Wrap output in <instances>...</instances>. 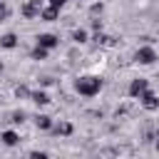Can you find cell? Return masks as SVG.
Returning <instances> with one entry per match:
<instances>
[{
    "instance_id": "52a82bcc",
    "label": "cell",
    "mask_w": 159,
    "mask_h": 159,
    "mask_svg": "<svg viewBox=\"0 0 159 159\" xmlns=\"http://www.w3.org/2000/svg\"><path fill=\"white\" fill-rule=\"evenodd\" d=\"M0 142L5 147H17L20 144V134L15 129H5V132H0Z\"/></svg>"
},
{
    "instance_id": "30bf717a",
    "label": "cell",
    "mask_w": 159,
    "mask_h": 159,
    "mask_svg": "<svg viewBox=\"0 0 159 159\" xmlns=\"http://www.w3.org/2000/svg\"><path fill=\"white\" fill-rule=\"evenodd\" d=\"M35 127L42 129V132H50V129L55 127V122H52V117H47V114H37V117H35Z\"/></svg>"
},
{
    "instance_id": "9a60e30c",
    "label": "cell",
    "mask_w": 159,
    "mask_h": 159,
    "mask_svg": "<svg viewBox=\"0 0 159 159\" xmlns=\"http://www.w3.org/2000/svg\"><path fill=\"white\" fill-rule=\"evenodd\" d=\"M27 119V112H22V109H17V112H12V119L10 122H15V124H22Z\"/></svg>"
},
{
    "instance_id": "4fadbf2b",
    "label": "cell",
    "mask_w": 159,
    "mask_h": 159,
    "mask_svg": "<svg viewBox=\"0 0 159 159\" xmlns=\"http://www.w3.org/2000/svg\"><path fill=\"white\" fill-rule=\"evenodd\" d=\"M87 37H89V35H87V30H84V27L72 30V40H75V42H80V45H82V42H87Z\"/></svg>"
},
{
    "instance_id": "7402d4cb",
    "label": "cell",
    "mask_w": 159,
    "mask_h": 159,
    "mask_svg": "<svg viewBox=\"0 0 159 159\" xmlns=\"http://www.w3.org/2000/svg\"><path fill=\"white\" fill-rule=\"evenodd\" d=\"M157 152H159V139H157Z\"/></svg>"
},
{
    "instance_id": "6da1fadb",
    "label": "cell",
    "mask_w": 159,
    "mask_h": 159,
    "mask_svg": "<svg viewBox=\"0 0 159 159\" xmlns=\"http://www.w3.org/2000/svg\"><path fill=\"white\" fill-rule=\"evenodd\" d=\"M99 89H102V77L97 75H82L75 80V92L82 97H94Z\"/></svg>"
},
{
    "instance_id": "ffe728a7",
    "label": "cell",
    "mask_w": 159,
    "mask_h": 159,
    "mask_svg": "<svg viewBox=\"0 0 159 159\" xmlns=\"http://www.w3.org/2000/svg\"><path fill=\"white\" fill-rule=\"evenodd\" d=\"M47 2H50V5H52V7H62V5H65V2H67V0H47Z\"/></svg>"
},
{
    "instance_id": "277c9868",
    "label": "cell",
    "mask_w": 159,
    "mask_h": 159,
    "mask_svg": "<svg viewBox=\"0 0 159 159\" xmlns=\"http://www.w3.org/2000/svg\"><path fill=\"white\" fill-rule=\"evenodd\" d=\"M40 10H42V0H27L20 12H22V17L32 20V17H40Z\"/></svg>"
},
{
    "instance_id": "e0dca14e",
    "label": "cell",
    "mask_w": 159,
    "mask_h": 159,
    "mask_svg": "<svg viewBox=\"0 0 159 159\" xmlns=\"http://www.w3.org/2000/svg\"><path fill=\"white\" fill-rule=\"evenodd\" d=\"M15 94H17V97H30V94H32V92H30V89H27V87H25V84H20V87H17V89H15Z\"/></svg>"
},
{
    "instance_id": "9c48e42d",
    "label": "cell",
    "mask_w": 159,
    "mask_h": 159,
    "mask_svg": "<svg viewBox=\"0 0 159 159\" xmlns=\"http://www.w3.org/2000/svg\"><path fill=\"white\" fill-rule=\"evenodd\" d=\"M30 99H32L37 107H45V104H50V102H52V99H50V94H47L45 89H35V92L30 94Z\"/></svg>"
},
{
    "instance_id": "d6986e66",
    "label": "cell",
    "mask_w": 159,
    "mask_h": 159,
    "mask_svg": "<svg viewBox=\"0 0 159 159\" xmlns=\"http://www.w3.org/2000/svg\"><path fill=\"white\" fill-rule=\"evenodd\" d=\"M92 30H102V20H99V17L92 20Z\"/></svg>"
},
{
    "instance_id": "7a4b0ae2",
    "label": "cell",
    "mask_w": 159,
    "mask_h": 159,
    "mask_svg": "<svg viewBox=\"0 0 159 159\" xmlns=\"http://www.w3.org/2000/svg\"><path fill=\"white\" fill-rule=\"evenodd\" d=\"M134 60H137L139 65H154V62H157V50H154L152 45H142V47H137Z\"/></svg>"
},
{
    "instance_id": "5bb4252c",
    "label": "cell",
    "mask_w": 159,
    "mask_h": 159,
    "mask_svg": "<svg viewBox=\"0 0 159 159\" xmlns=\"http://www.w3.org/2000/svg\"><path fill=\"white\" fill-rule=\"evenodd\" d=\"M47 52H50V50H45V47H40V45H35V50H32V60H47Z\"/></svg>"
},
{
    "instance_id": "8992f818",
    "label": "cell",
    "mask_w": 159,
    "mask_h": 159,
    "mask_svg": "<svg viewBox=\"0 0 159 159\" xmlns=\"http://www.w3.org/2000/svg\"><path fill=\"white\" fill-rule=\"evenodd\" d=\"M139 102H142V107H144L147 112H154V109H159V97H157L152 89H147V92L139 97Z\"/></svg>"
},
{
    "instance_id": "8fae6325",
    "label": "cell",
    "mask_w": 159,
    "mask_h": 159,
    "mask_svg": "<svg viewBox=\"0 0 159 159\" xmlns=\"http://www.w3.org/2000/svg\"><path fill=\"white\" fill-rule=\"evenodd\" d=\"M52 132H55L57 137H70V134L75 132V127H72L70 122H57V124L52 127Z\"/></svg>"
},
{
    "instance_id": "2e32d148",
    "label": "cell",
    "mask_w": 159,
    "mask_h": 159,
    "mask_svg": "<svg viewBox=\"0 0 159 159\" xmlns=\"http://www.w3.org/2000/svg\"><path fill=\"white\" fill-rule=\"evenodd\" d=\"M27 159H50V154H47V152L35 149V152H30V157H27Z\"/></svg>"
},
{
    "instance_id": "3957f363",
    "label": "cell",
    "mask_w": 159,
    "mask_h": 159,
    "mask_svg": "<svg viewBox=\"0 0 159 159\" xmlns=\"http://www.w3.org/2000/svg\"><path fill=\"white\" fill-rule=\"evenodd\" d=\"M149 89V80H144V77H137V80H132L129 82V97H142L144 92Z\"/></svg>"
},
{
    "instance_id": "44dd1931",
    "label": "cell",
    "mask_w": 159,
    "mask_h": 159,
    "mask_svg": "<svg viewBox=\"0 0 159 159\" xmlns=\"http://www.w3.org/2000/svg\"><path fill=\"white\" fill-rule=\"evenodd\" d=\"M97 12H102V2H97V5H92V15H97Z\"/></svg>"
},
{
    "instance_id": "7c38bea8",
    "label": "cell",
    "mask_w": 159,
    "mask_h": 159,
    "mask_svg": "<svg viewBox=\"0 0 159 159\" xmlns=\"http://www.w3.org/2000/svg\"><path fill=\"white\" fill-rule=\"evenodd\" d=\"M0 47H5V50H15V47H17V35H15V32H5V35L0 37Z\"/></svg>"
},
{
    "instance_id": "ba28073f",
    "label": "cell",
    "mask_w": 159,
    "mask_h": 159,
    "mask_svg": "<svg viewBox=\"0 0 159 159\" xmlns=\"http://www.w3.org/2000/svg\"><path fill=\"white\" fill-rule=\"evenodd\" d=\"M40 17H42L45 22H55V20L60 17V7H52V5H47V7H42V10H40Z\"/></svg>"
},
{
    "instance_id": "5b68a950",
    "label": "cell",
    "mask_w": 159,
    "mask_h": 159,
    "mask_svg": "<svg viewBox=\"0 0 159 159\" xmlns=\"http://www.w3.org/2000/svg\"><path fill=\"white\" fill-rule=\"evenodd\" d=\"M37 45L45 47V50H55V47L60 45V37L52 35V32H40V35H37Z\"/></svg>"
},
{
    "instance_id": "ac0fdd59",
    "label": "cell",
    "mask_w": 159,
    "mask_h": 159,
    "mask_svg": "<svg viewBox=\"0 0 159 159\" xmlns=\"http://www.w3.org/2000/svg\"><path fill=\"white\" fill-rule=\"evenodd\" d=\"M7 15H10V7L5 5V0H0V20H5Z\"/></svg>"
}]
</instances>
